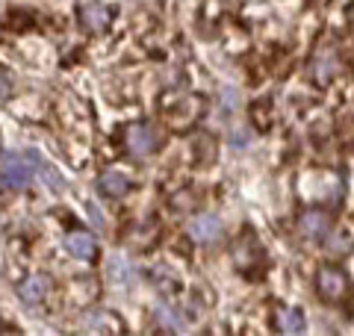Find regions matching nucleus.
<instances>
[{
	"instance_id": "obj_1",
	"label": "nucleus",
	"mask_w": 354,
	"mask_h": 336,
	"mask_svg": "<svg viewBox=\"0 0 354 336\" xmlns=\"http://www.w3.org/2000/svg\"><path fill=\"white\" fill-rule=\"evenodd\" d=\"M124 148L136 160H148V156L160 148V133L151 124H130L124 130Z\"/></svg>"
},
{
	"instance_id": "obj_2",
	"label": "nucleus",
	"mask_w": 354,
	"mask_h": 336,
	"mask_svg": "<svg viewBox=\"0 0 354 336\" xmlns=\"http://www.w3.org/2000/svg\"><path fill=\"white\" fill-rule=\"evenodd\" d=\"M316 289L325 301H342L348 295V274L337 265H322L316 272Z\"/></svg>"
},
{
	"instance_id": "obj_3",
	"label": "nucleus",
	"mask_w": 354,
	"mask_h": 336,
	"mask_svg": "<svg viewBox=\"0 0 354 336\" xmlns=\"http://www.w3.org/2000/svg\"><path fill=\"white\" fill-rule=\"evenodd\" d=\"M186 233H189V239L195 245H213L221 239L225 224H221V218L213 216V212H198V216H192L189 224H186Z\"/></svg>"
},
{
	"instance_id": "obj_4",
	"label": "nucleus",
	"mask_w": 354,
	"mask_h": 336,
	"mask_svg": "<svg viewBox=\"0 0 354 336\" xmlns=\"http://www.w3.org/2000/svg\"><path fill=\"white\" fill-rule=\"evenodd\" d=\"M339 68H342L339 53H337V48H330V44L319 48V50L313 53V59H310V77H313L319 86H328V83L339 74Z\"/></svg>"
},
{
	"instance_id": "obj_5",
	"label": "nucleus",
	"mask_w": 354,
	"mask_h": 336,
	"mask_svg": "<svg viewBox=\"0 0 354 336\" xmlns=\"http://www.w3.org/2000/svg\"><path fill=\"white\" fill-rule=\"evenodd\" d=\"M0 180L9 189H24L30 186V165L21 160L18 153H3L0 156Z\"/></svg>"
},
{
	"instance_id": "obj_6",
	"label": "nucleus",
	"mask_w": 354,
	"mask_h": 336,
	"mask_svg": "<svg viewBox=\"0 0 354 336\" xmlns=\"http://www.w3.org/2000/svg\"><path fill=\"white\" fill-rule=\"evenodd\" d=\"M298 230L307 239H325L330 233V216L325 209H304L298 216Z\"/></svg>"
},
{
	"instance_id": "obj_7",
	"label": "nucleus",
	"mask_w": 354,
	"mask_h": 336,
	"mask_svg": "<svg viewBox=\"0 0 354 336\" xmlns=\"http://www.w3.org/2000/svg\"><path fill=\"white\" fill-rule=\"evenodd\" d=\"M65 251H68L74 260L92 263L97 256V242H95L92 233H86V230H68L65 233Z\"/></svg>"
},
{
	"instance_id": "obj_8",
	"label": "nucleus",
	"mask_w": 354,
	"mask_h": 336,
	"mask_svg": "<svg viewBox=\"0 0 354 336\" xmlns=\"http://www.w3.org/2000/svg\"><path fill=\"white\" fill-rule=\"evenodd\" d=\"M77 15H80V24L88 32H104L109 27V21H113V9H109L106 3H97V0H92V3H83Z\"/></svg>"
},
{
	"instance_id": "obj_9",
	"label": "nucleus",
	"mask_w": 354,
	"mask_h": 336,
	"mask_svg": "<svg viewBox=\"0 0 354 336\" xmlns=\"http://www.w3.org/2000/svg\"><path fill=\"white\" fill-rule=\"evenodd\" d=\"M80 328L86 333H121L124 330V321H121L115 312L95 310V312H88V316L80 319Z\"/></svg>"
},
{
	"instance_id": "obj_10",
	"label": "nucleus",
	"mask_w": 354,
	"mask_h": 336,
	"mask_svg": "<svg viewBox=\"0 0 354 336\" xmlns=\"http://www.w3.org/2000/svg\"><path fill=\"white\" fill-rule=\"evenodd\" d=\"M18 295H21V301L24 304H41L44 298H48V277H41V274H30V277H24L18 283Z\"/></svg>"
},
{
	"instance_id": "obj_11",
	"label": "nucleus",
	"mask_w": 354,
	"mask_h": 336,
	"mask_svg": "<svg viewBox=\"0 0 354 336\" xmlns=\"http://www.w3.org/2000/svg\"><path fill=\"white\" fill-rule=\"evenodd\" d=\"M130 177L121 174V171H104L97 177V192L106 195V198H124L130 192Z\"/></svg>"
},
{
	"instance_id": "obj_12",
	"label": "nucleus",
	"mask_w": 354,
	"mask_h": 336,
	"mask_svg": "<svg viewBox=\"0 0 354 336\" xmlns=\"http://www.w3.org/2000/svg\"><path fill=\"white\" fill-rule=\"evenodd\" d=\"M274 328L281 333H304V328H307L304 312L295 307H278V312H274Z\"/></svg>"
},
{
	"instance_id": "obj_13",
	"label": "nucleus",
	"mask_w": 354,
	"mask_h": 336,
	"mask_svg": "<svg viewBox=\"0 0 354 336\" xmlns=\"http://www.w3.org/2000/svg\"><path fill=\"white\" fill-rule=\"evenodd\" d=\"M153 321H157L162 330H169V333L183 330V319L177 316V310H171V307H157V312H153Z\"/></svg>"
},
{
	"instance_id": "obj_14",
	"label": "nucleus",
	"mask_w": 354,
	"mask_h": 336,
	"mask_svg": "<svg viewBox=\"0 0 354 336\" xmlns=\"http://www.w3.org/2000/svg\"><path fill=\"white\" fill-rule=\"evenodd\" d=\"M348 248H351V236H348L346 230L337 233V239H334V251H348Z\"/></svg>"
},
{
	"instance_id": "obj_15",
	"label": "nucleus",
	"mask_w": 354,
	"mask_h": 336,
	"mask_svg": "<svg viewBox=\"0 0 354 336\" xmlns=\"http://www.w3.org/2000/svg\"><path fill=\"white\" fill-rule=\"evenodd\" d=\"M9 92H12V83H9V77H6L3 71H0V100H3Z\"/></svg>"
},
{
	"instance_id": "obj_16",
	"label": "nucleus",
	"mask_w": 354,
	"mask_h": 336,
	"mask_svg": "<svg viewBox=\"0 0 354 336\" xmlns=\"http://www.w3.org/2000/svg\"><path fill=\"white\" fill-rule=\"evenodd\" d=\"M3 328H6V324H3V321H0V333H3Z\"/></svg>"
}]
</instances>
